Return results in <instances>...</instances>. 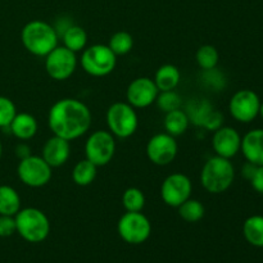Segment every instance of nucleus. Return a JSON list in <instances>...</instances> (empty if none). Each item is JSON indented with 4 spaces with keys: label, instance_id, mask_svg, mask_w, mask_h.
Here are the masks:
<instances>
[{
    "label": "nucleus",
    "instance_id": "obj_1",
    "mask_svg": "<svg viewBox=\"0 0 263 263\" xmlns=\"http://www.w3.org/2000/svg\"><path fill=\"white\" fill-rule=\"evenodd\" d=\"M48 126L53 135L72 141L81 138L91 126V112L84 102L64 98L51 105Z\"/></svg>",
    "mask_w": 263,
    "mask_h": 263
},
{
    "label": "nucleus",
    "instance_id": "obj_2",
    "mask_svg": "<svg viewBox=\"0 0 263 263\" xmlns=\"http://www.w3.org/2000/svg\"><path fill=\"white\" fill-rule=\"evenodd\" d=\"M21 41L28 53L45 58L59 45V36L53 25L45 21L33 20L23 26L21 31Z\"/></svg>",
    "mask_w": 263,
    "mask_h": 263
},
{
    "label": "nucleus",
    "instance_id": "obj_3",
    "mask_svg": "<svg viewBox=\"0 0 263 263\" xmlns=\"http://www.w3.org/2000/svg\"><path fill=\"white\" fill-rule=\"evenodd\" d=\"M235 180L233 162L220 156L211 157L200 171V184L211 194H222Z\"/></svg>",
    "mask_w": 263,
    "mask_h": 263
},
{
    "label": "nucleus",
    "instance_id": "obj_4",
    "mask_svg": "<svg viewBox=\"0 0 263 263\" xmlns=\"http://www.w3.org/2000/svg\"><path fill=\"white\" fill-rule=\"evenodd\" d=\"M15 231L23 240L37 244L50 234V221L41 210L35 207L21 208L14 216Z\"/></svg>",
    "mask_w": 263,
    "mask_h": 263
},
{
    "label": "nucleus",
    "instance_id": "obj_5",
    "mask_svg": "<svg viewBox=\"0 0 263 263\" xmlns=\"http://www.w3.org/2000/svg\"><path fill=\"white\" fill-rule=\"evenodd\" d=\"M80 64L87 74L104 77L112 73L117 64V55L104 44H94L82 50Z\"/></svg>",
    "mask_w": 263,
    "mask_h": 263
},
{
    "label": "nucleus",
    "instance_id": "obj_6",
    "mask_svg": "<svg viewBox=\"0 0 263 263\" xmlns=\"http://www.w3.org/2000/svg\"><path fill=\"white\" fill-rule=\"evenodd\" d=\"M105 121L109 133L120 139L130 138L139 127L138 113L127 102L113 103L108 108Z\"/></svg>",
    "mask_w": 263,
    "mask_h": 263
},
{
    "label": "nucleus",
    "instance_id": "obj_7",
    "mask_svg": "<svg viewBox=\"0 0 263 263\" xmlns=\"http://www.w3.org/2000/svg\"><path fill=\"white\" fill-rule=\"evenodd\" d=\"M118 235L123 241L133 246L145 243L152 234V223L141 212H126L117 223Z\"/></svg>",
    "mask_w": 263,
    "mask_h": 263
},
{
    "label": "nucleus",
    "instance_id": "obj_8",
    "mask_svg": "<svg viewBox=\"0 0 263 263\" xmlns=\"http://www.w3.org/2000/svg\"><path fill=\"white\" fill-rule=\"evenodd\" d=\"M116 153L115 136L105 130H97L85 143V158L98 167L107 166Z\"/></svg>",
    "mask_w": 263,
    "mask_h": 263
},
{
    "label": "nucleus",
    "instance_id": "obj_9",
    "mask_svg": "<svg viewBox=\"0 0 263 263\" xmlns=\"http://www.w3.org/2000/svg\"><path fill=\"white\" fill-rule=\"evenodd\" d=\"M51 170L53 168L44 161L43 157L31 154L27 158L21 159L17 167V175L26 186L37 189L50 182L53 175Z\"/></svg>",
    "mask_w": 263,
    "mask_h": 263
},
{
    "label": "nucleus",
    "instance_id": "obj_10",
    "mask_svg": "<svg viewBox=\"0 0 263 263\" xmlns=\"http://www.w3.org/2000/svg\"><path fill=\"white\" fill-rule=\"evenodd\" d=\"M77 55L66 46L58 45L45 57V71L55 81L68 80L77 68Z\"/></svg>",
    "mask_w": 263,
    "mask_h": 263
},
{
    "label": "nucleus",
    "instance_id": "obj_11",
    "mask_svg": "<svg viewBox=\"0 0 263 263\" xmlns=\"http://www.w3.org/2000/svg\"><path fill=\"white\" fill-rule=\"evenodd\" d=\"M261 99L254 90H238L229 102V112L231 117L240 123H251L258 117Z\"/></svg>",
    "mask_w": 263,
    "mask_h": 263
},
{
    "label": "nucleus",
    "instance_id": "obj_12",
    "mask_svg": "<svg viewBox=\"0 0 263 263\" xmlns=\"http://www.w3.org/2000/svg\"><path fill=\"white\" fill-rule=\"evenodd\" d=\"M145 152L152 163L156 166H167L176 158L179 145L172 135L167 133H159L149 139Z\"/></svg>",
    "mask_w": 263,
    "mask_h": 263
},
{
    "label": "nucleus",
    "instance_id": "obj_13",
    "mask_svg": "<svg viewBox=\"0 0 263 263\" xmlns=\"http://www.w3.org/2000/svg\"><path fill=\"white\" fill-rule=\"evenodd\" d=\"M193 184L189 177L180 172L168 175L162 182L161 198L168 207L177 208L192 195Z\"/></svg>",
    "mask_w": 263,
    "mask_h": 263
},
{
    "label": "nucleus",
    "instance_id": "obj_14",
    "mask_svg": "<svg viewBox=\"0 0 263 263\" xmlns=\"http://www.w3.org/2000/svg\"><path fill=\"white\" fill-rule=\"evenodd\" d=\"M159 90L154 80L151 77H138L133 80L126 90V100L130 105L138 109L151 107L156 103Z\"/></svg>",
    "mask_w": 263,
    "mask_h": 263
},
{
    "label": "nucleus",
    "instance_id": "obj_15",
    "mask_svg": "<svg viewBox=\"0 0 263 263\" xmlns=\"http://www.w3.org/2000/svg\"><path fill=\"white\" fill-rule=\"evenodd\" d=\"M241 136L236 128L222 126L213 133L212 148L216 156L231 159L240 152Z\"/></svg>",
    "mask_w": 263,
    "mask_h": 263
},
{
    "label": "nucleus",
    "instance_id": "obj_16",
    "mask_svg": "<svg viewBox=\"0 0 263 263\" xmlns=\"http://www.w3.org/2000/svg\"><path fill=\"white\" fill-rule=\"evenodd\" d=\"M69 156H71V145L66 139L53 135L44 144L41 157L51 168H57V167H62L63 164H66Z\"/></svg>",
    "mask_w": 263,
    "mask_h": 263
},
{
    "label": "nucleus",
    "instance_id": "obj_17",
    "mask_svg": "<svg viewBox=\"0 0 263 263\" xmlns=\"http://www.w3.org/2000/svg\"><path fill=\"white\" fill-rule=\"evenodd\" d=\"M240 152L256 166H263V128H253L241 138Z\"/></svg>",
    "mask_w": 263,
    "mask_h": 263
},
{
    "label": "nucleus",
    "instance_id": "obj_18",
    "mask_svg": "<svg viewBox=\"0 0 263 263\" xmlns=\"http://www.w3.org/2000/svg\"><path fill=\"white\" fill-rule=\"evenodd\" d=\"M10 134L20 140H30L36 135L39 130V123L32 115L26 112H21L14 116L10 122L9 127Z\"/></svg>",
    "mask_w": 263,
    "mask_h": 263
},
{
    "label": "nucleus",
    "instance_id": "obj_19",
    "mask_svg": "<svg viewBox=\"0 0 263 263\" xmlns=\"http://www.w3.org/2000/svg\"><path fill=\"white\" fill-rule=\"evenodd\" d=\"M153 80L159 91H168L176 89L181 80V73L174 64H163L157 69Z\"/></svg>",
    "mask_w": 263,
    "mask_h": 263
},
{
    "label": "nucleus",
    "instance_id": "obj_20",
    "mask_svg": "<svg viewBox=\"0 0 263 263\" xmlns=\"http://www.w3.org/2000/svg\"><path fill=\"white\" fill-rule=\"evenodd\" d=\"M189 117H187L186 112L184 109H181V108L164 113L163 127L166 130V133L172 135L174 138L186 133V130L189 128Z\"/></svg>",
    "mask_w": 263,
    "mask_h": 263
},
{
    "label": "nucleus",
    "instance_id": "obj_21",
    "mask_svg": "<svg viewBox=\"0 0 263 263\" xmlns=\"http://www.w3.org/2000/svg\"><path fill=\"white\" fill-rule=\"evenodd\" d=\"M213 109L215 108L210 100L205 99V98H199V99L190 100L186 104L185 112L189 117L190 123L195 125L197 127H203V123Z\"/></svg>",
    "mask_w": 263,
    "mask_h": 263
},
{
    "label": "nucleus",
    "instance_id": "obj_22",
    "mask_svg": "<svg viewBox=\"0 0 263 263\" xmlns=\"http://www.w3.org/2000/svg\"><path fill=\"white\" fill-rule=\"evenodd\" d=\"M243 235L251 246L263 248V216L253 215L243 223Z\"/></svg>",
    "mask_w": 263,
    "mask_h": 263
},
{
    "label": "nucleus",
    "instance_id": "obj_23",
    "mask_svg": "<svg viewBox=\"0 0 263 263\" xmlns=\"http://www.w3.org/2000/svg\"><path fill=\"white\" fill-rule=\"evenodd\" d=\"M63 41V46L72 50L73 53L82 51L87 46V32L81 26L72 25L66 30V32L61 36Z\"/></svg>",
    "mask_w": 263,
    "mask_h": 263
},
{
    "label": "nucleus",
    "instance_id": "obj_24",
    "mask_svg": "<svg viewBox=\"0 0 263 263\" xmlns=\"http://www.w3.org/2000/svg\"><path fill=\"white\" fill-rule=\"evenodd\" d=\"M21 210V197L14 187L0 185V215L15 216Z\"/></svg>",
    "mask_w": 263,
    "mask_h": 263
},
{
    "label": "nucleus",
    "instance_id": "obj_25",
    "mask_svg": "<svg viewBox=\"0 0 263 263\" xmlns=\"http://www.w3.org/2000/svg\"><path fill=\"white\" fill-rule=\"evenodd\" d=\"M98 166H95L89 159H82L74 164L72 170V180L77 186H89L97 177Z\"/></svg>",
    "mask_w": 263,
    "mask_h": 263
},
{
    "label": "nucleus",
    "instance_id": "obj_26",
    "mask_svg": "<svg viewBox=\"0 0 263 263\" xmlns=\"http://www.w3.org/2000/svg\"><path fill=\"white\" fill-rule=\"evenodd\" d=\"M177 210H179L180 217L190 223L200 221L204 217L205 213V208L203 205V203L198 199H193V198H189L187 200H185L181 205L177 207Z\"/></svg>",
    "mask_w": 263,
    "mask_h": 263
},
{
    "label": "nucleus",
    "instance_id": "obj_27",
    "mask_svg": "<svg viewBox=\"0 0 263 263\" xmlns=\"http://www.w3.org/2000/svg\"><path fill=\"white\" fill-rule=\"evenodd\" d=\"M108 46L116 55H126L131 51L134 46V39L127 31H117L109 39Z\"/></svg>",
    "mask_w": 263,
    "mask_h": 263
},
{
    "label": "nucleus",
    "instance_id": "obj_28",
    "mask_svg": "<svg viewBox=\"0 0 263 263\" xmlns=\"http://www.w3.org/2000/svg\"><path fill=\"white\" fill-rule=\"evenodd\" d=\"M122 205L126 212H141L145 207V195L139 187H128L122 194Z\"/></svg>",
    "mask_w": 263,
    "mask_h": 263
},
{
    "label": "nucleus",
    "instance_id": "obj_29",
    "mask_svg": "<svg viewBox=\"0 0 263 263\" xmlns=\"http://www.w3.org/2000/svg\"><path fill=\"white\" fill-rule=\"evenodd\" d=\"M195 59H197L198 66L203 71H207V69H213L217 67L218 61H220V54L215 46L207 44V45H202L198 49Z\"/></svg>",
    "mask_w": 263,
    "mask_h": 263
},
{
    "label": "nucleus",
    "instance_id": "obj_30",
    "mask_svg": "<svg viewBox=\"0 0 263 263\" xmlns=\"http://www.w3.org/2000/svg\"><path fill=\"white\" fill-rule=\"evenodd\" d=\"M156 104L163 113L171 112V110L179 109L182 105V99L175 90L168 91H159L156 99Z\"/></svg>",
    "mask_w": 263,
    "mask_h": 263
},
{
    "label": "nucleus",
    "instance_id": "obj_31",
    "mask_svg": "<svg viewBox=\"0 0 263 263\" xmlns=\"http://www.w3.org/2000/svg\"><path fill=\"white\" fill-rule=\"evenodd\" d=\"M15 115H17V108L13 100L0 95V128L9 127Z\"/></svg>",
    "mask_w": 263,
    "mask_h": 263
},
{
    "label": "nucleus",
    "instance_id": "obj_32",
    "mask_svg": "<svg viewBox=\"0 0 263 263\" xmlns=\"http://www.w3.org/2000/svg\"><path fill=\"white\" fill-rule=\"evenodd\" d=\"M203 82L208 87L213 89L215 91H220L226 86V77L221 71H218L217 67L213 69L203 71Z\"/></svg>",
    "mask_w": 263,
    "mask_h": 263
},
{
    "label": "nucleus",
    "instance_id": "obj_33",
    "mask_svg": "<svg viewBox=\"0 0 263 263\" xmlns=\"http://www.w3.org/2000/svg\"><path fill=\"white\" fill-rule=\"evenodd\" d=\"M223 115L220 112V110H216L213 109L212 112L208 115L207 120L204 121V123H203V128L207 131H212V133H215V131H217L218 128L222 127L223 126Z\"/></svg>",
    "mask_w": 263,
    "mask_h": 263
},
{
    "label": "nucleus",
    "instance_id": "obj_34",
    "mask_svg": "<svg viewBox=\"0 0 263 263\" xmlns=\"http://www.w3.org/2000/svg\"><path fill=\"white\" fill-rule=\"evenodd\" d=\"M15 231L14 216L0 215V238H9Z\"/></svg>",
    "mask_w": 263,
    "mask_h": 263
},
{
    "label": "nucleus",
    "instance_id": "obj_35",
    "mask_svg": "<svg viewBox=\"0 0 263 263\" xmlns=\"http://www.w3.org/2000/svg\"><path fill=\"white\" fill-rule=\"evenodd\" d=\"M249 182H251L252 187H253L257 193L263 194V166L257 167L256 172H254V175L252 176V179L249 180Z\"/></svg>",
    "mask_w": 263,
    "mask_h": 263
},
{
    "label": "nucleus",
    "instance_id": "obj_36",
    "mask_svg": "<svg viewBox=\"0 0 263 263\" xmlns=\"http://www.w3.org/2000/svg\"><path fill=\"white\" fill-rule=\"evenodd\" d=\"M72 25H73V22H72V21L69 20L68 17H61V18H58V20H57V22L54 23L53 27L55 28L57 33H58L59 39H61V36L63 35L64 32H66L67 28L71 27Z\"/></svg>",
    "mask_w": 263,
    "mask_h": 263
},
{
    "label": "nucleus",
    "instance_id": "obj_37",
    "mask_svg": "<svg viewBox=\"0 0 263 263\" xmlns=\"http://www.w3.org/2000/svg\"><path fill=\"white\" fill-rule=\"evenodd\" d=\"M257 167L258 166H256V164H253V163H251V162L247 161L246 163H244V166L241 167V176L249 181V180L252 179V176L254 175V172H256Z\"/></svg>",
    "mask_w": 263,
    "mask_h": 263
},
{
    "label": "nucleus",
    "instance_id": "obj_38",
    "mask_svg": "<svg viewBox=\"0 0 263 263\" xmlns=\"http://www.w3.org/2000/svg\"><path fill=\"white\" fill-rule=\"evenodd\" d=\"M14 152H15V156L20 158V161L23 158H27L28 156H31V148L30 145H27L26 143L18 144V145L15 146Z\"/></svg>",
    "mask_w": 263,
    "mask_h": 263
},
{
    "label": "nucleus",
    "instance_id": "obj_39",
    "mask_svg": "<svg viewBox=\"0 0 263 263\" xmlns=\"http://www.w3.org/2000/svg\"><path fill=\"white\" fill-rule=\"evenodd\" d=\"M261 116V118L263 120V102H261V107H259V115Z\"/></svg>",
    "mask_w": 263,
    "mask_h": 263
},
{
    "label": "nucleus",
    "instance_id": "obj_40",
    "mask_svg": "<svg viewBox=\"0 0 263 263\" xmlns=\"http://www.w3.org/2000/svg\"><path fill=\"white\" fill-rule=\"evenodd\" d=\"M3 156V145H2V141H0V159H2Z\"/></svg>",
    "mask_w": 263,
    "mask_h": 263
}]
</instances>
